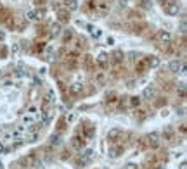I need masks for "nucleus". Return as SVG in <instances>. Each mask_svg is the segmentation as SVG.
Segmentation results:
<instances>
[{"instance_id":"obj_31","label":"nucleus","mask_w":187,"mask_h":169,"mask_svg":"<svg viewBox=\"0 0 187 169\" xmlns=\"http://www.w3.org/2000/svg\"><path fill=\"white\" fill-rule=\"evenodd\" d=\"M66 119H68V121H73V119H75V116H73V114H70V116H66Z\"/></svg>"},{"instance_id":"obj_23","label":"nucleus","mask_w":187,"mask_h":169,"mask_svg":"<svg viewBox=\"0 0 187 169\" xmlns=\"http://www.w3.org/2000/svg\"><path fill=\"white\" fill-rule=\"evenodd\" d=\"M23 121L26 122V124H30V122H33V117L31 116H24V117H23Z\"/></svg>"},{"instance_id":"obj_26","label":"nucleus","mask_w":187,"mask_h":169,"mask_svg":"<svg viewBox=\"0 0 187 169\" xmlns=\"http://www.w3.org/2000/svg\"><path fill=\"white\" fill-rule=\"evenodd\" d=\"M140 104V100L137 98V97H134V100H132V105H139Z\"/></svg>"},{"instance_id":"obj_22","label":"nucleus","mask_w":187,"mask_h":169,"mask_svg":"<svg viewBox=\"0 0 187 169\" xmlns=\"http://www.w3.org/2000/svg\"><path fill=\"white\" fill-rule=\"evenodd\" d=\"M73 147L80 148V138H73Z\"/></svg>"},{"instance_id":"obj_21","label":"nucleus","mask_w":187,"mask_h":169,"mask_svg":"<svg viewBox=\"0 0 187 169\" xmlns=\"http://www.w3.org/2000/svg\"><path fill=\"white\" fill-rule=\"evenodd\" d=\"M28 112H30L31 116H35V114H37V112H38V109H37V107H35V105H31V107H30V109H28Z\"/></svg>"},{"instance_id":"obj_17","label":"nucleus","mask_w":187,"mask_h":169,"mask_svg":"<svg viewBox=\"0 0 187 169\" xmlns=\"http://www.w3.org/2000/svg\"><path fill=\"white\" fill-rule=\"evenodd\" d=\"M120 148H111V150H109V155H111V157H118V155H120Z\"/></svg>"},{"instance_id":"obj_28","label":"nucleus","mask_w":187,"mask_h":169,"mask_svg":"<svg viewBox=\"0 0 187 169\" xmlns=\"http://www.w3.org/2000/svg\"><path fill=\"white\" fill-rule=\"evenodd\" d=\"M4 152H5V147H4V143L0 142V153H4Z\"/></svg>"},{"instance_id":"obj_20","label":"nucleus","mask_w":187,"mask_h":169,"mask_svg":"<svg viewBox=\"0 0 187 169\" xmlns=\"http://www.w3.org/2000/svg\"><path fill=\"white\" fill-rule=\"evenodd\" d=\"M180 33H185V17H182V22H180Z\"/></svg>"},{"instance_id":"obj_11","label":"nucleus","mask_w":187,"mask_h":169,"mask_svg":"<svg viewBox=\"0 0 187 169\" xmlns=\"http://www.w3.org/2000/svg\"><path fill=\"white\" fill-rule=\"evenodd\" d=\"M59 21H70V14H68V11H59Z\"/></svg>"},{"instance_id":"obj_35","label":"nucleus","mask_w":187,"mask_h":169,"mask_svg":"<svg viewBox=\"0 0 187 169\" xmlns=\"http://www.w3.org/2000/svg\"><path fill=\"white\" fill-rule=\"evenodd\" d=\"M0 169H4V167H2V164H0Z\"/></svg>"},{"instance_id":"obj_34","label":"nucleus","mask_w":187,"mask_h":169,"mask_svg":"<svg viewBox=\"0 0 187 169\" xmlns=\"http://www.w3.org/2000/svg\"><path fill=\"white\" fill-rule=\"evenodd\" d=\"M5 38V35H4V31H0V40H4Z\"/></svg>"},{"instance_id":"obj_16","label":"nucleus","mask_w":187,"mask_h":169,"mask_svg":"<svg viewBox=\"0 0 187 169\" xmlns=\"http://www.w3.org/2000/svg\"><path fill=\"white\" fill-rule=\"evenodd\" d=\"M47 102H56V93L54 91H49L47 93Z\"/></svg>"},{"instance_id":"obj_6","label":"nucleus","mask_w":187,"mask_h":169,"mask_svg":"<svg viewBox=\"0 0 187 169\" xmlns=\"http://www.w3.org/2000/svg\"><path fill=\"white\" fill-rule=\"evenodd\" d=\"M94 150L92 148H85L83 150V153H81V157H83V162H88V160H92V157H94Z\"/></svg>"},{"instance_id":"obj_10","label":"nucleus","mask_w":187,"mask_h":169,"mask_svg":"<svg viewBox=\"0 0 187 169\" xmlns=\"http://www.w3.org/2000/svg\"><path fill=\"white\" fill-rule=\"evenodd\" d=\"M59 33H61V24H59V22H56V24H52V26H50V35H52V36H57Z\"/></svg>"},{"instance_id":"obj_25","label":"nucleus","mask_w":187,"mask_h":169,"mask_svg":"<svg viewBox=\"0 0 187 169\" xmlns=\"http://www.w3.org/2000/svg\"><path fill=\"white\" fill-rule=\"evenodd\" d=\"M178 88H180V93L184 95V93H185V83H180V86H178Z\"/></svg>"},{"instance_id":"obj_1","label":"nucleus","mask_w":187,"mask_h":169,"mask_svg":"<svg viewBox=\"0 0 187 169\" xmlns=\"http://www.w3.org/2000/svg\"><path fill=\"white\" fill-rule=\"evenodd\" d=\"M163 9H165L166 16H177L178 11H180V4L178 2H168V4L163 5Z\"/></svg>"},{"instance_id":"obj_18","label":"nucleus","mask_w":187,"mask_h":169,"mask_svg":"<svg viewBox=\"0 0 187 169\" xmlns=\"http://www.w3.org/2000/svg\"><path fill=\"white\" fill-rule=\"evenodd\" d=\"M26 19L33 21V19H35V11H28V12H26Z\"/></svg>"},{"instance_id":"obj_30","label":"nucleus","mask_w":187,"mask_h":169,"mask_svg":"<svg viewBox=\"0 0 187 169\" xmlns=\"http://www.w3.org/2000/svg\"><path fill=\"white\" fill-rule=\"evenodd\" d=\"M107 43H109V45H114V38H107Z\"/></svg>"},{"instance_id":"obj_9","label":"nucleus","mask_w":187,"mask_h":169,"mask_svg":"<svg viewBox=\"0 0 187 169\" xmlns=\"http://www.w3.org/2000/svg\"><path fill=\"white\" fill-rule=\"evenodd\" d=\"M66 9L68 11H76L78 9V0H66Z\"/></svg>"},{"instance_id":"obj_4","label":"nucleus","mask_w":187,"mask_h":169,"mask_svg":"<svg viewBox=\"0 0 187 169\" xmlns=\"http://www.w3.org/2000/svg\"><path fill=\"white\" fill-rule=\"evenodd\" d=\"M142 95H144V98H147V100L154 98V95H156V88H154V86H147V88L144 90V93H142Z\"/></svg>"},{"instance_id":"obj_2","label":"nucleus","mask_w":187,"mask_h":169,"mask_svg":"<svg viewBox=\"0 0 187 169\" xmlns=\"http://www.w3.org/2000/svg\"><path fill=\"white\" fill-rule=\"evenodd\" d=\"M182 66H184V62H180V60H171L168 67H170L171 73H180V71H182Z\"/></svg>"},{"instance_id":"obj_7","label":"nucleus","mask_w":187,"mask_h":169,"mask_svg":"<svg viewBox=\"0 0 187 169\" xmlns=\"http://www.w3.org/2000/svg\"><path fill=\"white\" fill-rule=\"evenodd\" d=\"M40 117H42V124H49V122H50V117H52V112L50 111L40 112Z\"/></svg>"},{"instance_id":"obj_24","label":"nucleus","mask_w":187,"mask_h":169,"mask_svg":"<svg viewBox=\"0 0 187 169\" xmlns=\"http://www.w3.org/2000/svg\"><path fill=\"white\" fill-rule=\"evenodd\" d=\"M37 138H38V135H37V133H33L31 136H30V140H28V142H37Z\"/></svg>"},{"instance_id":"obj_15","label":"nucleus","mask_w":187,"mask_h":169,"mask_svg":"<svg viewBox=\"0 0 187 169\" xmlns=\"http://www.w3.org/2000/svg\"><path fill=\"white\" fill-rule=\"evenodd\" d=\"M97 60H99V64H101V66H104V64H106V60H107V55H106V53H101Z\"/></svg>"},{"instance_id":"obj_5","label":"nucleus","mask_w":187,"mask_h":169,"mask_svg":"<svg viewBox=\"0 0 187 169\" xmlns=\"http://www.w3.org/2000/svg\"><path fill=\"white\" fill-rule=\"evenodd\" d=\"M158 38H160V42H161V43H168V42L171 40V35H170L168 31H165V29H163V31H160Z\"/></svg>"},{"instance_id":"obj_14","label":"nucleus","mask_w":187,"mask_h":169,"mask_svg":"<svg viewBox=\"0 0 187 169\" xmlns=\"http://www.w3.org/2000/svg\"><path fill=\"white\" fill-rule=\"evenodd\" d=\"M59 143H61L59 135H52V136H50V145H59Z\"/></svg>"},{"instance_id":"obj_33","label":"nucleus","mask_w":187,"mask_h":169,"mask_svg":"<svg viewBox=\"0 0 187 169\" xmlns=\"http://www.w3.org/2000/svg\"><path fill=\"white\" fill-rule=\"evenodd\" d=\"M180 169H187V164H185V162H182V164H180Z\"/></svg>"},{"instance_id":"obj_8","label":"nucleus","mask_w":187,"mask_h":169,"mask_svg":"<svg viewBox=\"0 0 187 169\" xmlns=\"http://www.w3.org/2000/svg\"><path fill=\"white\" fill-rule=\"evenodd\" d=\"M147 66H149V67H158V66H160V59L156 57V55H151V57L147 59Z\"/></svg>"},{"instance_id":"obj_12","label":"nucleus","mask_w":187,"mask_h":169,"mask_svg":"<svg viewBox=\"0 0 187 169\" xmlns=\"http://www.w3.org/2000/svg\"><path fill=\"white\" fill-rule=\"evenodd\" d=\"M45 9H38V11H35V19H43L45 17Z\"/></svg>"},{"instance_id":"obj_32","label":"nucleus","mask_w":187,"mask_h":169,"mask_svg":"<svg viewBox=\"0 0 187 169\" xmlns=\"http://www.w3.org/2000/svg\"><path fill=\"white\" fill-rule=\"evenodd\" d=\"M156 169H166V167L163 166V164H158V166H156Z\"/></svg>"},{"instance_id":"obj_13","label":"nucleus","mask_w":187,"mask_h":169,"mask_svg":"<svg viewBox=\"0 0 187 169\" xmlns=\"http://www.w3.org/2000/svg\"><path fill=\"white\" fill-rule=\"evenodd\" d=\"M71 91H73V93H80L81 91V84L80 83H73L71 84Z\"/></svg>"},{"instance_id":"obj_27","label":"nucleus","mask_w":187,"mask_h":169,"mask_svg":"<svg viewBox=\"0 0 187 169\" xmlns=\"http://www.w3.org/2000/svg\"><path fill=\"white\" fill-rule=\"evenodd\" d=\"M114 59H116V60H121V52H116V53H114Z\"/></svg>"},{"instance_id":"obj_19","label":"nucleus","mask_w":187,"mask_h":169,"mask_svg":"<svg viewBox=\"0 0 187 169\" xmlns=\"http://www.w3.org/2000/svg\"><path fill=\"white\" fill-rule=\"evenodd\" d=\"M125 169H139V166H137L135 162H128L127 166H125Z\"/></svg>"},{"instance_id":"obj_3","label":"nucleus","mask_w":187,"mask_h":169,"mask_svg":"<svg viewBox=\"0 0 187 169\" xmlns=\"http://www.w3.org/2000/svg\"><path fill=\"white\" fill-rule=\"evenodd\" d=\"M120 135H121V129H118V128H113V129H109V131H107V140L114 142V140H116Z\"/></svg>"},{"instance_id":"obj_29","label":"nucleus","mask_w":187,"mask_h":169,"mask_svg":"<svg viewBox=\"0 0 187 169\" xmlns=\"http://www.w3.org/2000/svg\"><path fill=\"white\" fill-rule=\"evenodd\" d=\"M165 133H166V136H170V135H171V128H166Z\"/></svg>"}]
</instances>
